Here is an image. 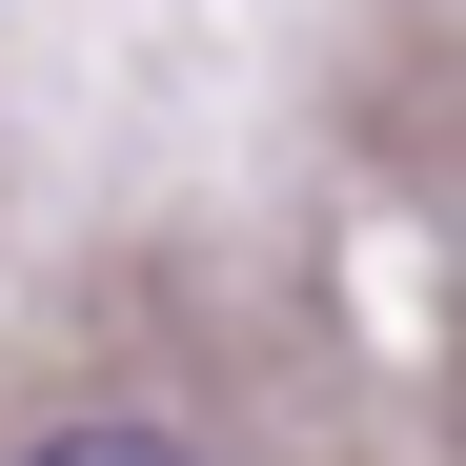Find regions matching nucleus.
<instances>
[{"label":"nucleus","mask_w":466,"mask_h":466,"mask_svg":"<svg viewBox=\"0 0 466 466\" xmlns=\"http://www.w3.org/2000/svg\"><path fill=\"white\" fill-rule=\"evenodd\" d=\"M21 466H203V446H163V426H41Z\"/></svg>","instance_id":"1"}]
</instances>
